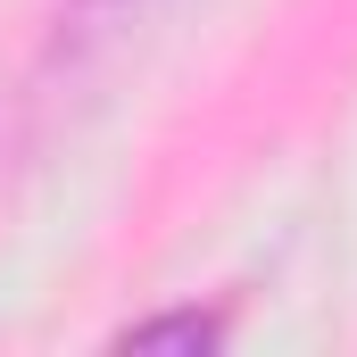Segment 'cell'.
Returning <instances> with one entry per match:
<instances>
[{
	"label": "cell",
	"mask_w": 357,
	"mask_h": 357,
	"mask_svg": "<svg viewBox=\"0 0 357 357\" xmlns=\"http://www.w3.org/2000/svg\"><path fill=\"white\" fill-rule=\"evenodd\" d=\"M225 341V316H199V307H175V316H142L116 333V349H216Z\"/></svg>",
	"instance_id": "obj_1"
}]
</instances>
